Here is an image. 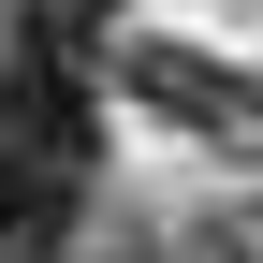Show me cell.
<instances>
[{
  "label": "cell",
  "instance_id": "cell-1",
  "mask_svg": "<svg viewBox=\"0 0 263 263\" xmlns=\"http://www.w3.org/2000/svg\"><path fill=\"white\" fill-rule=\"evenodd\" d=\"M73 205H88V161L73 146H0V249L15 263H59L73 249Z\"/></svg>",
  "mask_w": 263,
  "mask_h": 263
},
{
  "label": "cell",
  "instance_id": "cell-3",
  "mask_svg": "<svg viewBox=\"0 0 263 263\" xmlns=\"http://www.w3.org/2000/svg\"><path fill=\"white\" fill-rule=\"evenodd\" d=\"M249 263H263V219H249Z\"/></svg>",
  "mask_w": 263,
  "mask_h": 263
},
{
  "label": "cell",
  "instance_id": "cell-2",
  "mask_svg": "<svg viewBox=\"0 0 263 263\" xmlns=\"http://www.w3.org/2000/svg\"><path fill=\"white\" fill-rule=\"evenodd\" d=\"M73 263H161V249H73Z\"/></svg>",
  "mask_w": 263,
  "mask_h": 263
},
{
  "label": "cell",
  "instance_id": "cell-4",
  "mask_svg": "<svg viewBox=\"0 0 263 263\" xmlns=\"http://www.w3.org/2000/svg\"><path fill=\"white\" fill-rule=\"evenodd\" d=\"M0 263H15V249H0Z\"/></svg>",
  "mask_w": 263,
  "mask_h": 263
}]
</instances>
